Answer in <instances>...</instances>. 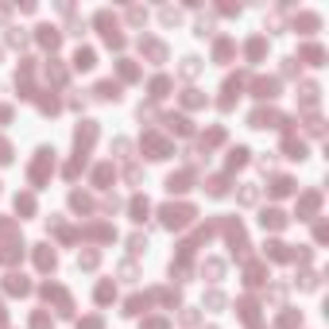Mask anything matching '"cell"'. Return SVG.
Wrapping results in <instances>:
<instances>
[{
	"instance_id": "1",
	"label": "cell",
	"mask_w": 329,
	"mask_h": 329,
	"mask_svg": "<svg viewBox=\"0 0 329 329\" xmlns=\"http://www.w3.org/2000/svg\"><path fill=\"white\" fill-rule=\"evenodd\" d=\"M190 217H194L190 206H178V210H174V206H166V210H163V224H166V228H178V224H186Z\"/></svg>"
},
{
	"instance_id": "2",
	"label": "cell",
	"mask_w": 329,
	"mask_h": 329,
	"mask_svg": "<svg viewBox=\"0 0 329 329\" xmlns=\"http://www.w3.org/2000/svg\"><path fill=\"white\" fill-rule=\"evenodd\" d=\"M39 43L54 50V46H58V31H54V28H39Z\"/></svg>"
},
{
	"instance_id": "3",
	"label": "cell",
	"mask_w": 329,
	"mask_h": 329,
	"mask_svg": "<svg viewBox=\"0 0 329 329\" xmlns=\"http://www.w3.org/2000/svg\"><path fill=\"white\" fill-rule=\"evenodd\" d=\"M97 97H105V101H116V97H120V90L112 86V82H101V86H97Z\"/></svg>"
},
{
	"instance_id": "4",
	"label": "cell",
	"mask_w": 329,
	"mask_h": 329,
	"mask_svg": "<svg viewBox=\"0 0 329 329\" xmlns=\"http://www.w3.org/2000/svg\"><path fill=\"white\" fill-rule=\"evenodd\" d=\"M74 66H78V70H90V66H93V50H78Z\"/></svg>"
},
{
	"instance_id": "5",
	"label": "cell",
	"mask_w": 329,
	"mask_h": 329,
	"mask_svg": "<svg viewBox=\"0 0 329 329\" xmlns=\"http://www.w3.org/2000/svg\"><path fill=\"white\" fill-rule=\"evenodd\" d=\"M166 90H170L166 78H155V82H151V97H166Z\"/></svg>"
},
{
	"instance_id": "6",
	"label": "cell",
	"mask_w": 329,
	"mask_h": 329,
	"mask_svg": "<svg viewBox=\"0 0 329 329\" xmlns=\"http://www.w3.org/2000/svg\"><path fill=\"white\" fill-rule=\"evenodd\" d=\"M264 224L279 228V224H283V213H279V210H268V213H264Z\"/></svg>"
},
{
	"instance_id": "7",
	"label": "cell",
	"mask_w": 329,
	"mask_h": 329,
	"mask_svg": "<svg viewBox=\"0 0 329 329\" xmlns=\"http://www.w3.org/2000/svg\"><path fill=\"white\" fill-rule=\"evenodd\" d=\"M35 260H39V268H54V252H46V248H39Z\"/></svg>"
},
{
	"instance_id": "8",
	"label": "cell",
	"mask_w": 329,
	"mask_h": 329,
	"mask_svg": "<svg viewBox=\"0 0 329 329\" xmlns=\"http://www.w3.org/2000/svg\"><path fill=\"white\" fill-rule=\"evenodd\" d=\"M271 194H290V178H275V186H271Z\"/></svg>"
},
{
	"instance_id": "9",
	"label": "cell",
	"mask_w": 329,
	"mask_h": 329,
	"mask_svg": "<svg viewBox=\"0 0 329 329\" xmlns=\"http://www.w3.org/2000/svg\"><path fill=\"white\" fill-rule=\"evenodd\" d=\"M132 213H136V221H144L148 217V202H132Z\"/></svg>"
},
{
	"instance_id": "10",
	"label": "cell",
	"mask_w": 329,
	"mask_h": 329,
	"mask_svg": "<svg viewBox=\"0 0 329 329\" xmlns=\"http://www.w3.org/2000/svg\"><path fill=\"white\" fill-rule=\"evenodd\" d=\"M16 210H24V213H31V210H35V202H31V198H16Z\"/></svg>"
},
{
	"instance_id": "11",
	"label": "cell",
	"mask_w": 329,
	"mask_h": 329,
	"mask_svg": "<svg viewBox=\"0 0 329 329\" xmlns=\"http://www.w3.org/2000/svg\"><path fill=\"white\" fill-rule=\"evenodd\" d=\"M97 298H101V302H108V298H112V286H108V283H101V286H97Z\"/></svg>"
}]
</instances>
